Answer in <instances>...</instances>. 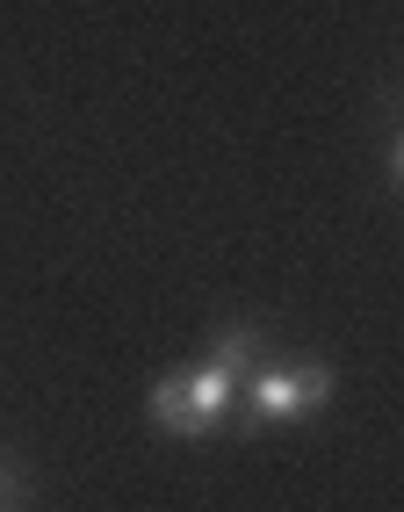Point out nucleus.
Masks as SVG:
<instances>
[{"mask_svg": "<svg viewBox=\"0 0 404 512\" xmlns=\"http://www.w3.org/2000/svg\"><path fill=\"white\" fill-rule=\"evenodd\" d=\"M231 397H239V383L202 354V361H188V368H166L159 383H152V397H145V412H152V426L159 433H174V440H210L224 419H231Z\"/></svg>", "mask_w": 404, "mask_h": 512, "instance_id": "nucleus-1", "label": "nucleus"}, {"mask_svg": "<svg viewBox=\"0 0 404 512\" xmlns=\"http://www.w3.org/2000/svg\"><path fill=\"white\" fill-rule=\"evenodd\" d=\"M325 397H332V368L311 361V354H267L231 404H246V426H296V419H311L325 412Z\"/></svg>", "mask_w": 404, "mask_h": 512, "instance_id": "nucleus-2", "label": "nucleus"}, {"mask_svg": "<svg viewBox=\"0 0 404 512\" xmlns=\"http://www.w3.org/2000/svg\"><path fill=\"white\" fill-rule=\"evenodd\" d=\"M210 361H217V368L231 375V383H246V375H253V368L267 361V339H260L253 325H224V332L210 339Z\"/></svg>", "mask_w": 404, "mask_h": 512, "instance_id": "nucleus-3", "label": "nucleus"}]
</instances>
